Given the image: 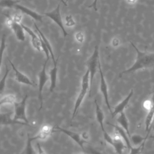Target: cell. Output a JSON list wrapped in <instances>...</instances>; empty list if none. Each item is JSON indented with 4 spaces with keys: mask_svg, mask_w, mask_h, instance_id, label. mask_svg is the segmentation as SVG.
Here are the masks:
<instances>
[{
    "mask_svg": "<svg viewBox=\"0 0 154 154\" xmlns=\"http://www.w3.org/2000/svg\"><path fill=\"white\" fill-rule=\"evenodd\" d=\"M137 53V57L134 63L128 69L120 73V77L123 75L131 73L137 70L146 69H154V52H146L140 51L136 46L131 43Z\"/></svg>",
    "mask_w": 154,
    "mask_h": 154,
    "instance_id": "cell-1",
    "label": "cell"
},
{
    "mask_svg": "<svg viewBox=\"0 0 154 154\" xmlns=\"http://www.w3.org/2000/svg\"><path fill=\"white\" fill-rule=\"evenodd\" d=\"M89 90H90V73L88 70L87 69L85 73L82 76L81 79L80 92L78 93L74 104V107H73V110L72 116V120L74 119L76 115L77 114L78 109L80 108Z\"/></svg>",
    "mask_w": 154,
    "mask_h": 154,
    "instance_id": "cell-2",
    "label": "cell"
},
{
    "mask_svg": "<svg viewBox=\"0 0 154 154\" xmlns=\"http://www.w3.org/2000/svg\"><path fill=\"white\" fill-rule=\"evenodd\" d=\"M99 60V47L97 45H96L93 51L92 55L90 56L89 59L87 61V69L90 73V90H89V95H91V88L94 80V76L97 72L98 69Z\"/></svg>",
    "mask_w": 154,
    "mask_h": 154,
    "instance_id": "cell-3",
    "label": "cell"
},
{
    "mask_svg": "<svg viewBox=\"0 0 154 154\" xmlns=\"http://www.w3.org/2000/svg\"><path fill=\"white\" fill-rule=\"evenodd\" d=\"M28 99V95L26 94L20 102H15L13 104L14 106V114L13 119L16 121L23 122L28 125L29 121L27 119L26 114V102Z\"/></svg>",
    "mask_w": 154,
    "mask_h": 154,
    "instance_id": "cell-4",
    "label": "cell"
},
{
    "mask_svg": "<svg viewBox=\"0 0 154 154\" xmlns=\"http://www.w3.org/2000/svg\"><path fill=\"white\" fill-rule=\"evenodd\" d=\"M49 59L46 58L43 65L42 69L39 72L38 75V98L40 103L39 106V111L41 110L43 106V90L45 84L47 83L48 80L49 79V75L46 73V65Z\"/></svg>",
    "mask_w": 154,
    "mask_h": 154,
    "instance_id": "cell-5",
    "label": "cell"
},
{
    "mask_svg": "<svg viewBox=\"0 0 154 154\" xmlns=\"http://www.w3.org/2000/svg\"><path fill=\"white\" fill-rule=\"evenodd\" d=\"M33 23H34V27L35 29V32L37 33V35L38 36V37L40 39L43 51L44 52V53L45 54L46 58L49 59L51 57L53 61V63H55L56 61V60L55 58L53 49H52V46H51L49 41L48 40V38L45 37V35L43 34V33L39 29L38 26L36 25L35 22H33Z\"/></svg>",
    "mask_w": 154,
    "mask_h": 154,
    "instance_id": "cell-6",
    "label": "cell"
},
{
    "mask_svg": "<svg viewBox=\"0 0 154 154\" xmlns=\"http://www.w3.org/2000/svg\"><path fill=\"white\" fill-rule=\"evenodd\" d=\"M54 131L56 132H61L69 137H70L73 141H74L80 147L83 149L84 146L88 143L86 140L85 138L84 137V135L79 134L76 132H73L64 128H63L61 127H60L58 126H56L54 127Z\"/></svg>",
    "mask_w": 154,
    "mask_h": 154,
    "instance_id": "cell-7",
    "label": "cell"
},
{
    "mask_svg": "<svg viewBox=\"0 0 154 154\" xmlns=\"http://www.w3.org/2000/svg\"><path fill=\"white\" fill-rule=\"evenodd\" d=\"M43 14H45L48 17L50 18L59 26V28L61 29L63 32L64 37H66L67 35H68V32H67V31L64 28V24L61 17L60 4H58L54 10L49 12L44 13Z\"/></svg>",
    "mask_w": 154,
    "mask_h": 154,
    "instance_id": "cell-8",
    "label": "cell"
},
{
    "mask_svg": "<svg viewBox=\"0 0 154 154\" xmlns=\"http://www.w3.org/2000/svg\"><path fill=\"white\" fill-rule=\"evenodd\" d=\"M98 70H99V75H100V91L101 92V93L102 94L103 97L104 99V101L105 103L106 106H107L108 110L109 111L110 113L112 114V111L111 110V107L109 103V97H108V85L106 83V81L105 80V78L104 77L102 70V67H101V64H100V62H99V66H98Z\"/></svg>",
    "mask_w": 154,
    "mask_h": 154,
    "instance_id": "cell-9",
    "label": "cell"
},
{
    "mask_svg": "<svg viewBox=\"0 0 154 154\" xmlns=\"http://www.w3.org/2000/svg\"><path fill=\"white\" fill-rule=\"evenodd\" d=\"M7 25L13 31L16 38L19 41L23 42L25 40V31L21 25V23L14 22L11 17H8L7 19Z\"/></svg>",
    "mask_w": 154,
    "mask_h": 154,
    "instance_id": "cell-10",
    "label": "cell"
},
{
    "mask_svg": "<svg viewBox=\"0 0 154 154\" xmlns=\"http://www.w3.org/2000/svg\"><path fill=\"white\" fill-rule=\"evenodd\" d=\"M8 61L14 71V79L18 82L19 83L23 84L25 85H29L31 87H35L34 83L25 74H23L22 72H20L14 65V64L8 59Z\"/></svg>",
    "mask_w": 154,
    "mask_h": 154,
    "instance_id": "cell-11",
    "label": "cell"
},
{
    "mask_svg": "<svg viewBox=\"0 0 154 154\" xmlns=\"http://www.w3.org/2000/svg\"><path fill=\"white\" fill-rule=\"evenodd\" d=\"M54 132V127L45 124L43 125L39 132L34 136L31 137V138L33 141L34 140H45L47 139L51 134Z\"/></svg>",
    "mask_w": 154,
    "mask_h": 154,
    "instance_id": "cell-12",
    "label": "cell"
},
{
    "mask_svg": "<svg viewBox=\"0 0 154 154\" xmlns=\"http://www.w3.org/2000/svg\"><path fill=\"white\" fill-rule=\"evenodd\" d=\"M133 94H134V90L131 89L130 92L128 94V96L114 107V109L111 114L112 117L120 114L122 112H124V110L126 108L129 100H131V97L133 96Z\"/></svg>",
    "mask_w": 154,
    "mask_h": 154,
    "instance_id": "cell-13",
    "label": "cell"
},
{
    "mask_svg": "<svg viewBox=\"0 0 154 154\" xmlns=\"http://www.w3.org/2000/svg\"><path fill=\"white\" fill-rule=\"evenodd\" d=\"M0 125H22L30 126L29 125L19 121H16L11 117V112H7L0 113Z\"/></svg>",
    "mask_w": 154,
    "mask_h": 154,
    "instance_id": "cell-14",
    "label": "cell"
},
{
    "mask_svg": "<svg viewBox=\"0 0 154 154\" xmlns=\"http://www.w3.org/2000/svg\"><path fill=\"white\" fill-rule=\"evenodd\" d=\"M14 8L22 11V13L29 16V17L32 18L34 20H35L37 22H42L43 16L26 7H25L23 5H19L17 4L14 6Z\"/></svg>",
    "mask_w": 154,
    "mask_h": 154,
    "instance_id": "cell-15",
    "label": "cell"
},
{
    "mask_svg": "<svg viewBox=\"0 0 154 154\" xmlns=\"http://www.w3.org/2000/svg\"><path fill=\"white\" fill-rule=\"evenodd\" d=\"M58 58L56 59L55 63H54V67L50 70L49 72V78L50 81L49 92H52L57 86L58 74Z\"/></svg>",
    "mask_w": 154,
    "mask_h": 154,
    "instance_id": "cell-16",
    "label": "cell"
},
{
    "mask_svg": "<svg viewBox=\"0 0 154 154\" xmlns=\"http://www.w3.org/2000/svg\"><path fill=\"white\" fill-rule=\"evenodd\" d=\"M108 124L110 126H112L114 128V129L115 130V132H116V134L117 135H118L123 140V141L125 142V143L126 144V145L127 146V148H128L129 150L132 146L131 145V140H130V138L129 137L126 132L120 126H118L117 125H112V124H111V123H108Z\"/></svg>",
    "mask_w": 154,
    "mask_h": 154,
    "instance_id": "cell-17",
    "label": "cell"
},
{
    "mask_svg": "<svg viewBox=\"0 0 154 154\" xmlns=\"http://www.w3.org/2000/svg\"><path fill=\"white\" fill-rule=\"evenodd\" d=\"M152 105L150 109L148 110V113L145 119V131L147 133L150 131V128L154 119V93L151 99Z\"/></svg>",
    "mask_w": 154,
    "mask_h": 154,
    "instance_id": "cell-18",
    "label": "cell"
},
{
    "mask_svg": "<svg viewBox=\"0 0 154 154\" xmlns=\"http://www.w3.org/2000/svg\"><path fill=\"white\" fill-rule=\"evenodd\" d=\"M112 146L114 147L115 152L118 154H122L123 150L127 147L123 140L117 134L113 138Z\"/></svg>",
    "mask_w": 154,
    "mask_h": 154,
    "instance_id": "cell-19",
    "label": "cell"
},
{
    "mask_svg": "<svg viewBox=\"0 0 154 154\" xmlns=\"http://www.w3.org/2000/svg\"><path fill=\"white\" fill-rule=\"evenodd\" d=\"M117 121L119 123V124L120 125V126L126 132L127 134L128 135L129 137L130 138L131 135L130 134V131H129V122H128L126 116L124 112H122L119 114Z\"/></svg>",
    "mask_w": 154,
    "mask_h": 154,
    "instance_id": "cell-20",
    "label": "cell"
},
{
    "mask_svg": "<svg viewBox=\"0 0 154 154\" xmlns=\"http://www.w3.org/2000/svg\"><path fill=\"white\" fill-rule=\"evenodd\" d=\"M95 112H96V118L97 120V122L99 124L100 128L102 129V131L105 130L104 125H103V122H104V113L102 109V108L100 107L99 105L98 104L97 102L95 100Z\"/></svg>",
    "mask_w": 154,
    "mask_h": 154,
    "instance_id": "cell-21",
    "label": "cell"
},
{
    "mask_svg": "<svg viewBox=\"0 0 154 154\" xmlns=\"http://www.w3.org/2000/svg\"><path fill=\"white\" fill-rule=\"evenodd\" d=\"M16 97L13 94H8L0 99V107L4 105H13L16 102Z\"/></svg>",
    "mask_w": 154,
    "mask_h": 154,
    "instance_id": "cell-22",
    "label": "cell"
},
{
    "mask_svg": "<svg viewBox=\"0 0 154 154\" xmlns=\"http://www.w3.org/2000/svg\"><path fill=\"white\" fill-rule=\"evenodd\" d=\"M32 141L33 140H32L31 137L29 135V134H28V138L26 141V146L21 154H35L32 145Z\"/></svg>",
    "mask_w": 154,
    "mask_h": 154,
    "instance_id": "cell-23",
    "label": "cell"
},
{
    "mask_svg": "<svg viewBox=\"0 0 154 154\" xmlns=\"http://www.w3.org/2000/svg\"><path fill=\"white\" fill-rule=\"evenodd\" d=\"M36 34L35 35L30 37H31V43L32 47L36 51H37L38 52H42V51H43L42 43H41L40 38Z\"/></svg>",
    "mask_w": 154,
    "mask_h": 154,
    "instance_id": "cell-24",
    "label": "cell"
},
{
    "mask_svg": "<svg viewBox=\"0 0 154 154\" xmlns=\"http://www.w3.org/2000/svg\"><path fill=\"white\" fill-rule=\"evenodd\" d=\"M20 2L19 0H0V7L2 8H14V6Z\"/></svg>",
    "mask_w": 154,
    "mask_h": 154,
    "instance_id": "cell-25",
    "label": "cell"
},
{
    "mask_svg": "<svg viewBox=\"0 0 154 154\" xmlns=\"http://www.w3.org/2000/svg\"><path fill=\"white\" fill-rule=\"evenodd\" d=\"M5 48H6V35L5 34H3V35L1 37V40L0 43V68L1 67L3 55H4Z\"/></svg>",
    "mask_w": 154,
    "mask_h": 154,
    "instance_id": "cell-26",
    "label": "cell"
},
{
    "mask_svg": "<svg viewBox=\"0 0 154 154\" xmlns=\"http://www.w3.org/2000/svg\"><path fill=\"white\" fill-rule=\"evenodd\" d=\"M146 138H144L139 134H134L130 137L131 143L135 146H138L141 144L143 141L146 140Z\"/></svg>",
    "mask_w": 154,
    "mask_h": 154,
    "instance_id": "cell-27",
    "label": "cell"
},
{
    "mask_svg": "<svg viewBox=\"0 0 154 154\" xmlns=\"http://www.w3.org/2000/svg\"><path fill=\"white\" fill-rule=\"evenodd\" d=\"M10 72V69L8 68L7 66H5V72L2 76V78L0 79V95L3 93L5 87V84H6V81H7V78L8 76V75Z\"/></svg>",
    "mask_w": 154,
    "mask_h": 154,
    "instance_id": "cell-28",
    "label": "cell"
},
{
    "mask_svg": "<svg viewBox=\"0 0 154 154\" xmlns=\"http://www.w3.org/2000/svg\"><path fill=\"white\" fill-rule=\"evenodd\" d=\"M82 150L86 154H104L102 152H100L99 150H97L92 146H91L89 143H87L84 147L83 148Z\"/></svg>",
    "mask_w": 154,
    "mask_h": 154,
    "instance_id": "cell-29",
    "label": "cell"
},
{
    "mask_svg": "<svg viewBox=\"0 0 154 154\" xmlns=\"http://www.w3.org/2000/svg\"><path fill=\"white\" fill-rule=\"evenodd\" d=\"M145 141H143L141 144L137 146V147H132L129 149V152L128 154H141L143 150L144 146Z\"/></svg>",
    "mask_w": 154,
    "mask_h": 154,
    "instance_id": "cell-30",
    "label": "cell"
},
{
    "mask_svg": "<svg viewBox=\"0 0 154 154\" xmlns=\"http://www.w3.org/2000/svg\"><path fill=\"white\" fill-rule=\"evenodd\" d=\"M76 22L71 14L66 16L64 18V25L67 27H72L75 26Z\"/></svg>",
    "mask_w": 154,
    "mask_h": 154,
    "instance_id": "cell-31",
    "label": "cell"
},
{
    "mask_svg": "<svg viewBox=\"0 0 154 154\" xmlns=\"http://www.w3.org/2000/svg\"><path fill=\"white\" fill-rule=\"evenodd\" d=\"M102 132H103V138H104V140L107 143H108L109 144L111 145L113 143V137H112L106 131L105 129L102 131Z\"/></svg>",
    "mask_w": 154,
    "mask_h": 154,
    "instance_id": "cell-32",
    "label": "cell"
},
{
    "mask_svg": "<svg viewBox=\"0 0 154 154\" xmlns=\"http://www.w3.org/2000/svg\"><path fill=\"white\" fill-rule=\"evenodd\" d=\"M74 37L76 41L79 43H82L84 41V35L81 31H78L75 32Z\"/></svg>",
    "mask_w": 154,
    "mask_h": 154,
    "instance_id": "cell-33",
    "label": "cell"
},
{
    "mask_svg": "<svg viewBox=\"0 0 154 154\" xmlns=\"http://www.w3.org/2000/svg\"><path fill=\"white\" fill-rule=\"evenodd\" d=\"M22 16L20 14H15L11 17V19L14 22H18V23H20V20H22Z\"/></svg>",
    "mask_w": 154,
    "mask_h": 154,
    "instance_id": "cell-34",
    "label": "cell"
},
{
    "mask_svg": "<svg viewBox=\"0 0 154 154\" xmlns=\"http://www.w3.org/2000/svg\"><path fill=\"white\" fill-rule=\"evenodd\" d=\"M37 149V154H46L44 149L42 147V146L39 144V143H37L36 144Z\"/></svg>",
    "mask_w": 154,
    "mask_h": 154,
    "instance_id": "cell-35",
    "label": "cell"
},
{
    "mask_svg": "<svg viewBox=\"0 0 154 154\" xmlns=\"http://www.w3.org/2000/svg\"><path fill=\"white\" fill-rule=\"evenodd\" d=\"M97 1L98 0H93V2L88 7V8H93L96 11L97 10Z\"/></svg>",
    "mask_w": 154,
    "mask_h": 154,
    "instance_id": "cell-36",
    "label": "cell"
},
{
    "mask_svg": "<svg viewBox=\"0 0 154 154\" xmlns=\"http://www.w3.org/2000/svg\"><path fill=\"white\" fill-rule=\"evenodd\" d=\"M126 1H127V2H128L129 4H134V3L136 2L137 0H126Z\"/></svg>",
    "mask_w": 154,
    "mask_h": 154,
    "instance_id": "cell-37",
    "label": "cell"
},
{
    "mask_svg": "<svg viewBox=\"0 0 154 154\" xmlns=\"http://www.w3.org/2000/svg\"><path fill=\"white\" fill-rule=\"evenodd\" d=\"M60 1L61 2H62L65 6H67V2L64 1V0H60Z\"/></svg>",
    "mask_w": 154,
    "mask_h": 154,
    "instance_id": "cell-38",
    "label": "cell"
},
{
    "mask_svg": "<svg viewBox=\"0 0 154 154\" xmlns=\"http://www.w3.org/2000/svg\"><path fill=\"white\" fill-rule=\"evenodd\" d=\"M151 128H152V129H153V131H154V120H153V123H152V126H151L150 129H151Z\"/></svg>",
    "mask_w": 154,
    "mask_h": 154,
    "instance_id": "cell-39",
    "label": "cell"
},
{
    "mask_svg": "<svg viewBox=\"0 0 154 154\" xmlns=\"http://www.w3.org/2000/svg\"><path fill=\"white\" fill-rule=\"evenodd\" d=\"M150 138H152V139H153V140H154V135L150 136Z\"/></svg>",
    "mask_w": 154,
    "mask_h": 154,
    "instance_id": "cell-40",
    "label": "cell"
},
{
    "mask_svg": "<svg viewBox=\"0 0 154 154\" xmlns=\"http://www.w3.org/2000/svg\"><path fill=\"white\" fill-rule=\"evenodd\" d=\"M74 154H82V153H75Z\"/></svg>",
    "mask_w": 154,
    "mask_h": 154,
    "instance_id": "cell-41",
    "label": "cell"
},
{
    "mask_svg": "<svg viewBox=\"0 0 154 154\" xmlns=\"http://www.w3.org/2000/svg\"><path fill=\"white\" fill-rule=\"evenodd\" d=\"M69 1V0H66V2H67V1Z\"/></svg>",
    "mask_w": 154,
    "mask_h": 154,
    "instance_id": "cell-42",
    "label": "cell"
},
{
    "mask_svg": "<svg viewBox=\"0 0 154 154\" xmlns=\"http://www.w3.org/2000/svg\"><path fill=\"white\" fill-rule=\"evenodd\" d=\"M153 120H154V119H153Z\"/></svg>",
    "mask_w": 154,
    "mask_h": 154,
    "instance_id": "cell-43",
    "label": "cell"
}]
</instances>
